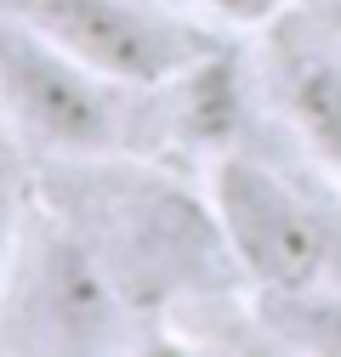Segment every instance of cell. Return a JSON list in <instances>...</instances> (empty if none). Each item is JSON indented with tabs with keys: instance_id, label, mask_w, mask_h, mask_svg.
<instances>
[{
	"instance_id": "52a82bcc",
	"label": "cell",
	"mask_w": 341,
	"mask_h": 357,
	"mask_svg": "<svg viewBox=\"0 0 341 357\" xmlns=\"http://www.w3.org/2000/svg\"><path fill=\"white\" fill-rule=\"evenodd\" d=\"M256 312H262V329L279 346L341 357V284L296 289V295H256Z\"/></svg>"
},
{
	"instance_id": "30bf717a",
	"label": "cell",
	"mask_w": 341,
	"mask_h": 357,
	"mask_svg": "<svg viewBox=\"0 0 341 357\" xmlns=\"http://www.w3.org/2000/svg\"><path fill=\"white\" fill-rule=\"evenodd\" d=\"M6 130H12V119H6V108H0V148H6Z\"/></svg>"
},
{
	"instance_id": "5b68a950",
	"label": "cell",
	"mask_w": 341,
	"mask_h": 357,
	"mask_svg": "<svg viewBox=\"0 0 341 357\" xmlns=\"http://www.w3.org/2000/svg\"><path fill=\"white\" fill-rule=\"evenodd\" d=\"M268 79L307 153L341 182V40L296 12L268 17Z\"/></svg>"
},
{
	"instance_id": "6da1fadb",
	"label": "cell",
	"mask_w": 341,
	"mask_h": 357,
	"mask_svg": "<svg viewBox=\"0 0 341 357\" xmlns=\"http://www.w3.org/2000/svg\"><path fill=\"white\" fill-rule=\"evenodd\" d=\"M210 210L233 273L256 295H296L341 284V221L268 159L222 148L210 159Z\"/></svg>"
},
{
	"instance_id": "3957f363",
	"label": "cell",
	"mask_w": 341,
	"mask_h": 357,
	"mask_svg": "<svg viewBox=\"0 0 341 357\" xmlns=\"http://www.w3.org/2000/svg\"><path fill=\"white\" fill-rule=\"evenodd\" d=\"M125 295L97 244L63 227L57 215H29L23 244L0 284V324H12V346L40 351H97L119 340Z\"/></svg>"
},
{
	"instance_id": "277c9868",
	"label": "cell",
	"mask_w": 341,
	"mask_h": 357,
	"mask_svg": "<svg viewBox=\"0 0 341 357\" xmlns=\"http://www.w3.org/2000/svg\"><path fill=\"white\" fill-rule=\"evenodd\" d=\"M12 6L85 68L131 91H165L177 74H188L199 57L222 46L154 0H12Z\"/></svg>"
},
{
	"instance_id": "9c48e42d",
	"label": "cell",
	"mask_w": 341,
	"mask_h": 357,
	"mask_svg": "<svg viewBox=\"0 0 341 357\" xmlns=\"http://www.w3.org/2000/svg\"><path fill=\"white\" fill-rule=\"evenodd\" d=\"M210 6H222L228 17H239V23H268V17H279L284 6L279 0H210Z\"/></svg>"
},
{
	"instance_id": "ba28073f",
	"label": "cell",
	"mask_w": 341,
	"mask_h": 357,
	"mask_svg": "<svg viewBox=\"0 0 341 357\" xmlns=\"http://www.w3.org/2000/svg\"><path fill=\"white\" fill-rule=\"evenodd\" d=\"M23 227H29V204H23V188H17V176H12V170H0V284H6L12 261H17Z\"/></svg>"
},
{
	"instance_id": "7a4b0ae2",
	"label": "cell",
	"mask_w": 341,
	"mask_h": 357,
	"mask_svg": "<svg viewBox=\"0 0 341 357\" xmlns=\"http://www.w3.org/2000/svg\"><path fill=\"white\" fill-rule=\"evenodd\" d=\"M143 97L63 52L46 29H34L12 0H0V108L12 130L34 137L52 153L103 159L125 148L131 114L125 102Z\"/></svg>"
},
{
	"instance_id": "8992f818",
	"label": "cell",
	"mask_w": 341,
	"mask_h": 357,
	"mask_svg": "<svg viewBox=\"0 0 341 357\" xmlns=\"http://www.w3.org/2000/svg\"><path fill=\"white\" fill-rule=\"evenodd\" d=\"M170 97H177V125L188 130L194 142L205 148H228L233 130L245 119V91H239V68H233V52L217 46L210 57H199L188 74H177L165 85Z\"/></svg>"
}]
</instances>
